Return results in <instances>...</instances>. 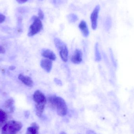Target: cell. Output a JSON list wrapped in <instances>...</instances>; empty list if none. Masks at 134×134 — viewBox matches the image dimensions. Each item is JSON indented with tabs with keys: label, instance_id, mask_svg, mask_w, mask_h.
<instances>
[{
	"label": "cell",
	"instance_id": "obj_1",
	"mask_svg": "<svg viewBox=\"0 0 134 134\" xmlns=\"http://www.w3.org/2000/svg\"><path fill=\"white\" fill-rule=\"evenodd\" d=\"M48 100L49 106L55 110L59 116H63L66 115L68 107L66 102L62 98L52 95L49 97Z\"/></svg>",
	"mask_w": 134,
	"mask_h": 134
},
{
	"label": "cell",
	"instance_id": "obj_2",
	"mask_svg": "<svg viewBox=\"0 0 134 134\" xmlns=\"http://www.w3.org/2000/svg\"><path fill=\"white\" fill-rule=\"evenodd\" d=\"M33 100L36 103L35 105L36 115L38 117H41L47 102L46 97L41 91L38 90L33 94Z\"/></svg>",
	"mask_w": 134,
	"mask_h": 134
},
{
	"label": "cell",
	"instance_id": "obj_3",
	"mask_svg": "<svg viewBox=\"0 0 134 134\" xmlns=\"http://www.w3.org/2000/svg\"><path fill=\"white\" fill-rule=\"evenodd\" d=\"M22 127L20 122L11 120L2 127L1 134H16L21 130Z\"/></svg>",
	"mask_w": 134,
	"mask_h": 134
},
{
	"label": "cell",
	"instance_id": "obj_4",
	"mask_svg": "<svg viewBox=\"0 0 134 134\" xmlns=\"http://www.w3.org/2000/svg\"><path fill=\"white\" fill-rule=\"evenodd\" d=\"M33 20V23L30 26L28 31V36L30 37L37 34L43 29L42 23L38 17L34 16Z\"/></svg>",
	"mask_w": 134,
	"mask_h": 134
},
{
	"label": "cell",
	"instance_id": "obj_5",
	"mask_svg": "<svg viewBox=\"0 0 134 134\" xmlns=\"http://www.w3.org/2000/svg\"><path fill=\"white\" fill-rule=\"evenodd\" d=\"M100 9V6L99 5H97L92 12L91 15V26L93 30H96L97 27V20Z\"/></svg>",
	"mask_w": 134,
	"mask_h": 134
},
{
	"label": "cell",
	"instance_id": "obj_6",
	"mask_svg": "<svg viewBox=\"0 0 134 134\" xmlns=\"http://www.w3.org/2000/svg\"><path fill=\"white\" fill-rule=\"evenodd\" d=\"M82 52L79 49H76L74 54L71 57V61L75 64H80L82 61Z\"/></svg>",
	"mask_w": 134,
	"mask_h": 134
},
{
	"label": "cell",
	"instance_id": "obj_7",
	"mask_svg": "<svg viewBox=\"0 0 134 134\" xmlns=\"http://www.w3.org/2000/svg\"><path fill=\"white\" fill-rule=\"evenodd\" d=\"M41 66L47 72H49L52 67V62L49 59H44L41 61Z\"/></svg>",
	"mask_w": 134,
	"mask_h": 134
},
{
	"label": "cell",
	"instance_id": "obj_8",
	"mask_svg": "<svg viewBox=\"0 0 134 134\" xmlns=\"http://www.w3.org/2000/svg\"><path fill=\"white\" fill-rule=\"evenodd\" d=\"M18 78L24 84L27 86L31 87L34 86V82L32 79L29 76L20 74L19 75Z\"/></svg>",
	"mask_w": 134,
	"mask_h": 134
},
{
	"label": "cell",
	"instance_id": "obj_9",
	"mask_svg": "<svg viewBox=\"0 0 134 134\" xmlns=\"http://www.w3.org/2000/svg\"><path fill=\"white\" fill-rule=\"evenodd\" d=\"M41 54L43 57L52 60H55L56 59L55 54L50 49H44L42 52Z\"/></svg>",
	"mask_w": 134,
	"mask_h": 134
},
{
	"label": "cell",
	"instance_id": "obj_10",
	"mask_svg": "<svg viewBox=\"0 0 134 134\" xmlns=\"http://www.w3.org/2000/svg\"><path fill=\"white\" fill-rule=\"evenodd\" d=\"M79 28L80 29L83 35L85 37H88L89 35V31L86 23L84 20L81 21L79 25Z\"/></svg>",
	"mask_w": 134,
	"mask_h": 134
},
{
	"label": "cell",
	"instance_id": "obj_11",
	"mask_svg": "<svg viewBox=\"0 0 134 134\" xmlns=\"http://www.w3.org/2000/svg\"><path fill=\"white\" fill-rule=\"evenodd\" d=\"M59 54L60 58L64 62H67L68 60V48L66 44L64 45L59 50Z\"/></svg>",
	"mask_w": 134,
	"mask_h": 134
},
{
	"label": "cell",
	"instance_id": "obj_12",
	"mask_svg": "<svg viewBox=\"0 0 134 134\" xmlns=\"http://www.w3.org/2000/svg\"><path fill=\"white\" fill-rule=\"evenodd\" d=\"M39 127L36 123L33 122L27 128L25 134H38Z\"/></svg>",
	"mask_w": 134,
	"mask_h": 134
},
{
	"label": "cell",
	"instance_id": "obj_13",
	"mask_svg": "<svg viewBox=\"0 0 134 134\" xmlns=\"http://www.w3.org/2000/svg\"><path fill=\"white\" fill-rule=\"evenodd\" d=\"M15 101L13 98H10L7 100L4 103V106L6 108L9 109L10 112L12 113L14 111Z\"/></svg>",
	"mask_w": 134,
	"mask_h": 134
},
{
	"label": "cell",
	"instance_id": "obj_14",
	"mask_svg": "<svg viewBox=\"0 0 134 134\" xmlns=\"http://www.w3.org/2000/svg\"><path fill=\"white\" fill-rule=\"evenodd\" d=\"M7 119L8 117L6 113L2 109H0V128L5 125Z\"/></svg>",
	"mask_w": 134,
	"mask_h": 134
},
{
	"label": "cell",
	"instance_id": "obj_15",
	"mask_svg": "<svg viewBox=\"0 0 134 134\" xmlns=\"http://www.w3.org/2000/svg\"><path fill=\"white\" fill-rule=\"evenodd\" d=\"M95 60L97 62H100L101 60V56L99 51L98 44L97 43H96L95 46Z\"/></svg>",
	"mask_w": 134,
	"mask_h": 134
},
{
	"label": "cell",
	"instance_id": "obj_16",
	"mask_svg": "<svg viewBox=\"0 0 134 134\" xmlns=\"http://www.w3.org/2000/svg\"><path fill=\"white\" fill-rule=\"evenodd\" d=\"M54 43H55L56 47L58 50H59L65 44V43L63 42L59 38H57L54 39Z\"/></svg>",
	"mask_w": 134,
	"mask_h": 134
},
{
	"label": "cell",
	"instance_id": "obj_17",
	"mask_svg": "<svg viewBox=\"0 0 134 134\" xmlns=\"http://www.w3.org/2000/svg\"><path fill=\"white\" fill-rule=\"evenodd\" d=\"M68 19L71 23H74L78 19V16L74 14H70L68 16Z\"/></svg>",
	"mask_w": 134,
	"mask_h": 134
},
{
	"label": "cell",
	"instance_id": "obj_18",
	"mask_svg": "<svg viewBox=\"0 0 134 134\" xmlns=\"http://www.w3.org/2000/svg\"><path fill=\"white\" fill-rule=\"evenodd\" d=\"M111 26V18L108 17L105 23V27L107 30H109Z\"/></svg>",
	"mask_w": 134,
	"mask_h": 134
},
{
	"label": "cell",
	"instance_id": "obj_19",
	"mask_svg": "<svg viewBox=\"0 0 134 134\" xmlns=\"http://www.w3.org/2000/svg\"><path fill=\"white\" fill-rule=\"evenodd\" d=\"M38 18L40 19H43L44 18V14L43 13V12L41 10V9H39L38 10Z\"/></svg>",
	"mask_w": 134,
	"mask_h": 134
},
{
	"label": "cell",
	"instance_id": "obj_20",
	"mask_svg": "<svg viewBox=\"0 0 134 134\" xmlns=\"http://www.w3.org/2000/svg\"><path fill=\"white\" fill-rule=\"evenodd\" d=\"M54 82L59 86H61L63 85V83H62V81L60 80L59 79L57 78H55L54 79Z\"/></svg>",
	"mask_w": 134,
	"mask_h": 134
},
{
	"label": "cell",
	"instance_id": "obj_21",
	"mask_svg": "<svg viewBox=\"0 0 134 134\" xmlns=\"http://www.w3.org/2000/svg\"><path fill=\"white\" fill-rule=\"evenodd\" d=\"M5 16L3 14L0 13V23H3L5 20Z\"/></svg>",
	"mask_w": 134,
	"mask_h": 134
},
{
	"label": "cell",
	"instance_id": "obj_22",
	"mask_svg": "<svg viewBox=\"0 0 134 134\" xmlns=\"http://www.w3.org/2000/svg\"><path fill=\"white\" fill-rule=\"evenodd\" d=\"M5 52V49L2 46H0V53L3 54Z\"/></svg>",
	"mask_w": 134,
	"mask_h": 134
},
{
	"label": "cell",
	"instance_id": "obj_23",
	"mask_svg": "<svg viewBox=\"0 0 134 134\" xmlns=\"http://www.w3.org/2000/svg\"><path fill=\"white\" fill-rule=\"evenodd\" d=\"M16 1L20 4H23L25 3L27 1V0H16Z\"/></svg>",
	"mask_w": 134,
	"mask_h": 134
},
{
	"label": "cell",
	"instance_id": "obj_24",
	"mask_svg": "<svg viewBox=\"0 0 134 134\" xmlns=\"http://www.w3.org/2000/svg\"><path fill=\"white\" fill-rule=\"evenodd\" d=\"M86 134H96V133L93 131L88 130Z\"/></svg>",
	"mask_w": 134,
	"mask_h": 134
},
{
	"label": "cell",
	"instance_id": "obj_25",
	"mask_svg": "<svg viewBox=\"0 0 134 134\" xmlns=\"http://www.w3.org/2000/svg\"><path fill=\"white\" fill-rule=\"evenodd\" d=\"M9 69H10L11 70H13V69H15V67L13 66H12V67H10L9 68Z\"/></svg>",
	"mask_w": 134,
	"mask_h": 134
},
{
	"label": "cell",
	"instance_id": "obj_26",
	"mask_svg": "<svg viewBox=\"0 0 134 134\" xmlns=\"http://www.w3.org/2000/svg\"><path fill=\"white\" fill-rule=\"evenodd\" d=\"M60 134H66V133H65L64 132H62L61 133H60Z\"/></svg>",
	"mask_w": 134,
	"mask_h": 134
}]
</instances>
